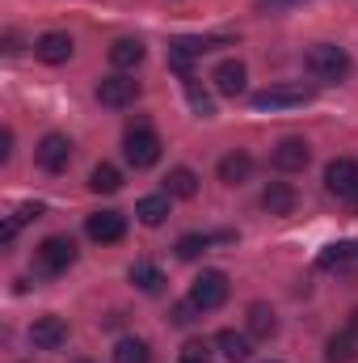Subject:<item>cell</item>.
Segmentation results:
<instances>
[{
  "label": "cell",
  "mask_w": 358,
  "mask_h": 363,
  "mask_svg": "<svg viewBox=\"0 0 358 363\" xmlns=\"http://www.w3.org/2000/svg\"><path fill=\"white\" fill-rule=\"evenodd\" d=\"M274 169L278 174H299V169H308V161H312V148H308V140H299V135H287L278 148H274Z\"/></svg>",
  "instance_id": "9c48e42d"
},
{
  "label": "cell",
  "mask_w": 358,
  "mask_h": 363,
  "mask_svg": "<svg viewBox=\"0 0 358 363\" xmlns=\"http://www.w3.org/2000/svg\"><path fill=\"white\" fill-rule=\"evenodd\" d=\"M30 342H34L38 351H59V347L68 342V321H64V317H38V321L30 325Z\"/></svg>",
  "instance_id": "8fae6325"
},
{
  "label": "cell",
  "mask_w": 358,
  "mask_h": 363,
  "mask_svg": "<svg viewBox=\"0 0 358 363\" xmlns=\"http://www.w3.org/2000/svg\"><path fill=\"white\" fill-rule=\"evenodd\" d=\"M358 262V241H337V245H329L325 254H321V267L329 271V267H350Z\"/></svg>",
  "instance_id": "cb8c5ba5"
},
{
  "label": "cell",
  "mask_w": 358,
  "mask_h": 363,
  "mask_svg": "<svg viewBox=\"0 0 358 363\" xmlns=\"http://www.w3.org/2000/svg\"><path fill=\"white\" fill-rule=\"evenodd\" d=\"M266 4H299V0H266Z\"/></svg>",
  "instance_id": "d6a6232c"
},
{
  "label": "cell",
  "mask_w": 358,
  "mask_h": 363,
  "mask_svg": "<svg viewBox=\"0 0 358 363\" xmlns=\"http://www.w3.org/2000/svg\"><path fill=\"white\" fill-rule=\"evenodd\" d=\"M169 194L173 199H194L198 194V178H194V169H185V165H178V169H169Z\"/></svg>",
  "instance_id": "7402d4cb"
},
{
  "label": "cell",
  "mask_w": 358,
  "mask_h": 363,
  "mask_svg": "<svg viewBox=\"0 0 358 363\" xmlns=\"http://www.w3.org/2000/svg\"><path fill=\"white\" fill-rule=\"evenodd\" d=\"M131 283L139 291H148V296H161L165 291V274H161V267H152V262H135L131 267Z\"/></svg>",
  "instance_id": "d6986e66"
},
{
  "label": "cell",
  "mask_w": 358,
  "mask_h": 363,
  "mask_svg": "<svg viewBox=\"0 0 358 363\" xmlns=\"http://www.w3.org/2000/svg\"><path fill=\"white\" fill-rule=\"evenodd\" d=\"M228 274L224 271H202L194 283H190V300L198 304V313H215V308H224V300H228Z\"/></svg>",
  "instance_id": "277c9868"
},
{
  "label": "cell",
  "mask_w": 358,
  "mask_h": 363,
  "mask_svg": "<svg viewBox=\"0 0 358 363\" xmlns=\"http://www.w3.org/2000/svg\"><path fill=\"white\" fill-rule=\"evenodd\" d=\"M245 77H249V72H245V64H241V60H224V64L211 72L215 89L224 93V97H241V93H245Z\"/></svg>",
  "instance_id": "4fadbf2b"
},
{
  "label": "cell",
  "mask_w": 358,
  "mask_h": 363,
  "mask_svg": "<svg viewBox=\"0 0 358 363\" xmlns=\"http://www.w3.org/2000/svg\"><path fill=\"white\" fill-rule=\"evenodd\" d=\"M198 317V304L194 300H181V304H173V325H190Z\"/></svg>",
  "instance_id": "83f0119b"
},
{
  "label": "cell",
  "mask_w": 358,
  "mask_h": 363,
  "mask_svg": "<svg viewBox=\"0 0 358 363\" xmlns=\"http://www.w3.org/2000/svg\"><path fill=\"white\" fill-rule=\"evenodd\" d=\"M8 157H13V131L0 135V161H8Z\"/></svg>",
  "instance_id": "4dcf8cb0"
},
{
  "label": "cell",
  "mask_w": 358,
  "mask_h": 363,
  "mask_svg": "<svg viewBox=\"0 0 358 363\" xmlns=\"http://www.w3.org/2000/svg\"><path fill=\"white\" fill-rule=\"evenodd\" d=\"M85 233H89L97 245H114V241L127 237V216H122V211H93L89 224H85Z\"/></svg>",
  "instance_id": "30bf717a"
},
{
  "label": "cell",
  "mask_w": 358,
  "mask_h": 363,
  "mask_svg": "<svg viewBox=\"0 0 358 363\" xmlns=\"http://www.w3.org/2000/svg\"><path fill=\"white\" fill-rule=\"evenodd\" d=\"M34 161H38L47 174L68 169V161H72V140H68V135H59V131L42 135V140H38V148H34Z\"/></svg>",
  "instance_id": "8992f818"
},
{
  "label": "cell",
  "mask_w": 358,
  "mask_h": 363,
  "mask_svg": "<svg viewBox=\"0 0 358 363\" xmlns=\"http://www.w3.org/2000/svg\"><path fill=\"white\" fill-rule=\"evenodd\" d=\"M34 55L42 60V64H68L72 60V38L68 34H59V30H51V34H42L38 43H34Z\"/></svg>",
  "instance_id": "7c38bea8"
},
{
  "label": "cell",
  "mask_w": 358,
  "mask_h": 363,
  "mask_svg": "<svg viewBox=\"0 0 358 363\" xmlns=\"http://www.w3.org/2000/svg\"><path fill=\"white\" fill-rule=\"evenodd\" d=\"M89 190L97 194H114V190H122V174L114 169V165H97L89 174Z\"/></svg>",
  "instance_id": "d4e9b609"
},
{
  "label": "cell",
  "mask_w": 358,
  "mask_h": 363,
  "mask_svg": "<svg viewBox=\"0 0 358 363\" xmlns=\"http://www.w3.org/2000/svg\"><path fill=\"white\" fill-rule=\"evenodd\" d=\"M38 216H42V203H25V207L13 216V224L21 228V224H30V220H38Z\"/></svg>",
  "instance_id": "f1b7e54d"
},
{
  "label": "cell",
  "mask_w": 358,
  "mask_h": 363,
  "mask_svg": "<svg viewBox=\"0 0 358 363\" xmlns=\"http://www.w3.org/2000/svg\"><path fill=\"white\" fill-rule=\"evenodd\" d=\"M262 207H266L270 216H291L295 211V190L287 182H270L266 194H262Z\"/></svg>",
  "instance_id": "9a60e30c"
},
{
  "label": "cell",
  "mask_w": 358,
  "mask_h": 363,
  "mask_svg": "<svg viewBox=\"0 0 358 363\" xmlns=\"http://www.w3.org/2000/svg\"><path fill=\"white\" fill-rule=\"evenodd\" d=\"M325 355H329V363H354L358 359V338L354 334H333Z\"/></svg>",
  "instance_id": "603a6c76"
},
{
  "label": "cell",
  "mask_w": 358,
  "mask_h": 363,
  "mask_svg": "<svg viewBox=\"0 0 358 363\" xmlns=\"http://www.w3.org/2000/svg\"><path fill=\"white\" fill-rule=\"evenodd\" d=\"M110 64L114 68H139L144 64V43L139 38H118L110 47Z\"/></svg>",
  "instance_id": "ac0fdd59"
},
{
  "label": "cell",
  "mask_w": 358,
  "mask_h": 363,
  "mask_svg": "<svg viewBox=\"0 0 358 363\" xmlns=\"http://www.w3.org/2000/svg\"><path fill=\"white\" fill-rule=\"evenodd\" d=\"M308 101H312V89H304V85H274V89L253 93L258 110H291V106H308Z\"/></svg>",
  "instance_id": "ba28073f"
},
{
  "label": "cell",
  "mask_w": 358,
  "mask_h": 363,
  "mask_svg": "<svg viewBox=\"0 0 358 363\" xmlns=\"http://www.w3.org/2000/svg\"><path fill=\"white\" fill-rule=\"evenodd\" d=\"M72 262H76V241H72V237H47V241L34 250V274H42V279L64 274Z\"/></svg>",
  "instance_id": "7a4b0ae2"
},
{
  "label": "cell",
  "mask_w": 358,
  "mask_h": 363,
  "mask_svg": "<svg viewBox=\"0 0 358 363\" xmlns=\"http://www.w3.org/2000/svg\"><path fill=\"white\" fill-rule=\"evenodd\" d=\"M207 245H211V237L190 233V237H181L178 241V258H198V254H207Z\"/></svg>",
  "instance_id": "4316f807"
},
{
  "label": "cell",
  "mask_w": 358,
  "mask_h": 363,
  "mask_svg": "<svg viewBox=\"0 0 358 363\" xmlns=\"http://www.w3.org/2000/svg\"><path fill=\"white\" fill-rule=\"evenodd\" d=\"M249 174H253V157H249V152H228V157L219 161V182H228V186L249 182Z\"/></svg>",
  "instance_id": "2e32d148"
},
{
  "label": "cell",
  "mask_w": 358,
  "mask_h": 363,
  "mask_svg": "<svg viewBox=\"0 0 358 363\" xmlns=\"http://www.w3.org/2000/svg\"><path fill=\"white\" fill-rule=\"evenodd\" d=\"M270 363H278V359H270Z\"/></svg>",
  "instance_id": "e575fe53"
},
{
  "label": "cell",
  "mask_w": 358,
  "mask_h": 363,
  "mask_svg": "<svg viewBox=\"0 0 358 363\" xmlns=\"http://www.w3.org/2000/svg\"><path fill=\"white\" fill-rule=\"evenodd\" d=\"M185 97H190V106H194V110H198L202 118H211V114H215V97L202 89V85H198L194 77H185Z\"/></svg>",
  "instance_id": "484cf974"
},
{
  "label": "cell",
  "mask_w": 358,
  "mask_h": 363,
  "mask_svg": "<svg viewBox=\"0 0 358 363\" xmlns=\"http://www.w3.org/2000/svg\"><path fill=\"white\" fill-rule=\"evenodd\" d=\"M350 334H354V338H358V308H354V313H350Z\"/></svg>",
  "instance_id": "1f68e13d"
},
{
  "label": "cell",
  "mask_w": 358,
  "mask_h": 363,
  "mask_svg": "<svg viewBox=\"0 0 358 363\" xmlns=\"http://www.w3.org/2000/svg\"><path fill=\"white\" fill-rule=\"evenodd\" d=\"M114 363H152V347L144 338H122L114 347Z\"/></svg>",
  "instance_id": "ffe728a7"
},
{
  "label": "cell",
  "mask_w": 358,
  "mask_h": 363,
  "mask_svg": "<svg viewBox=\"0 0 358 363\" xmlns=\"http://www.w3.org/2000/svg\"><path fill=\"white\" fill-rule=\"evenodd\" d=\"M169 199H173V194H148V199H139V203H135L139 224H148V228L165 224V220H169Z\"/></svg>",
  "instance_id": "5bb4252c"
},
{
  "label": "cell",
  "mask_w": 358,
  "mask_h": 363,
  "mask_svg": "<svg viewBox=\"0 0 358 363\" xmlns=\"http://www.w3.org/2000/svg\"><path fill=\"white\" fill-rule=\"evenodd\" d=\"M122 157H127V165H135V169H152L156 161H161V135L152 131V127H131L127 131V140H122Z\"/></svg>",
  "instance_id": "3957f363"
},
{
  "label": "cell",
  "mask_w": 358,
  "mask_h": 363,
  "mask_svg": "<svg viewBox=\"0 0 358 363\" xmlns=\"http://www.w3.org/2000/svg\"><path fill=\"white\" fill-rule=\"evenodd\" d=\"M185 359H207V342H185Z\"/></svg>",
  "instance_id": "f546056e"
},
{
  "label": "cell",
  "mask_w": 358,
  "mask_h": 363,
  "mask_svg": "<svg viewBox=\"0 0 358 363\" xmlns=\"http://www.w3.org/2000/svg\"><path fill=\"white\" fill-rule=\"evenodd\" d=\"M215 342H219V351H224V355H228L232 363H249V359H253V342H249V334L224 330V334H219Z\"/></svg>",
  "instance_id": "e0dca14e"
},
{
  "label": "cell",
  "mask_w": 358,
  "mask_h": 363,
  "mask_svg": "<svg viewBox=\"0 0 358 363\" xmlns=\"http://www.w3.org/2000/svg\"><path fill=\"white\" fill-rule=\"evenodd\" d=\"M135 97H139V81H131V77H122V72L101 77V85H97V101L110 106V110H122V106H131Z\"/></svg>",
  "instance_id": "52a82bcc"
},
{
  "label": "cell",
  "mask_w": 358,
  "mask_h": 363,
  "mask_svg": "<svg viewBox=\"0 0 358 363\" xmlns=\"http://www.w3.org/2000/svg\"><path fill=\"white\" fill-rule=\"evenodd\" d=\"M325 186H329V194L350 199V203L358 207V165L350 161V157L329 161V169H325Z\"/></svg>",
  "instance_id": "5b68a950"
},
{
  "label": "cell",
  "mask_w": 358,
  "mask_h": 363,
  "mask_svg": "<svg viewBox=\"0 0 358 363\" xmlns=\"http://www.w3.org/2000/svg\"><path fill=\"white\" fill-rule=\"evenodd\" d=\"M181 363H207V359H181Z\"/></svg>",
  "instance_id": "836d02e7"
},
{
  "label": "cell",
  "mask_w": 358,
  "mask_h": 363,
  "mask_svg": "<svg viewBox=\"0 0 358 363\" xmlns=\"http://www.w3.org/2000/svg\"><path fill=\"white\" fill-rule=\"evenodd\" d=\"M274 330H278L274 308H270V304H249V334H253V338H270Z\"/></svg>",
  "instance_id": "44dd1931"
},
{
  "label": "cell",
  "mask_w": 358,
  "mask_h": 363,
  "mask_svg": "<svg viewBox=\"0 0 358 363\" xmlns=\"http://www.w3.org/2000/svg\"><path fill=\"white\" fill-rule=\"evenodd\" d=\"M350 68H354V60H350V51H346V47L316 43V47L308 51V72H312L316 81H346V77H350Z\"/></svg>",
  "instance_id": "6da1fadb"
}]
</instances>
